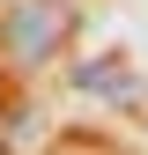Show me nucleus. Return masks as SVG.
Instances as JSON below:
<instances>
[{
    "label": "nucleus",
    "mask_w": 148,
    "mask_h": 155,
    "mask_svg": "<svg viewBox=\"0 0 148 155\" xmlns=\"http://www.w3.org/2000/svg\"><path fill=\"white\" fill-rule=\"evenodd\" d=\"M67 30H74V8H67V0H15L8 22H0V52H8L15 67H45Z\"/></svg>",
    "instance_id": "nucleus-1"
},
{
    "label": "nucleus",
    "mask_w": 148,
    "mask_h": 155,
    "mask_svg": "<svg viewBox=\"0 0 148 155\" xmlns=\"http://www.w3.org/2000/svg\"><path fill=\"white\" fill-rule=\"evenodd\" d=\"M82 89H104L111 104H133V96H141V81H133L126 59H89V67H82Z\"/></svg>",
    "instance_id": "nucleus-2"
}]
</instances>
